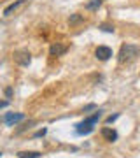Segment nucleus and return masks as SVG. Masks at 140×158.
Here are the masks:
<instances>
[{
  "label": "nucleus",
  "mask_w": 140,
  "mask_h": 158,
  "mask_svg": "<svg viewBox=\"0 0 140 158\" xmlns=\"http://www.w3.org/2000/svg\"><path fill=\"white\" fill-rule=\"evenodd\" d=\"M102 118V111L98 109L93 116H90V118H86L84 121H81V123L75 125V130H77L79 135H86V134H91L93 132V128H95V125L98 123V119Z\"/></svg>",
  "instance_id": "f257e3e1"
},
{
  "label": "nucleus",
  "mask_w": 140,
  "mask_h": 158,
  "mask_svg": "<svg viewBox=\"0 0 140 158\" xmlns=\"http://www.w3.org/2000/svg\"><path fill=\"white\" fill-rule=\"evenodd\" d=\"M140 53V48L135 44H123L121 46V49H119V55H118V60L119 63H128L131 62V60H135V58L138 56Z\"/></svg>",
  "instance_id": "f03ea898"
},
{
  "label": "nucleus",
  "mask_w": 140,
  "mask_h": 158,
  "mask_svg": "<svg viewBox=\"0 0 140 158\" xmlns=\"http://www.w3.org/2000/svg\"><path fill=\"white\" fill-rule=\"evenodd\" d=\"M12 58H14V62H16L18 65H21V67H28V65H30V62H32V55H30L26 49L16 51V53L12 55Z\"/></svg>",
  "instance_id": "7ed1b4c3"
},
{
  "label": "nucleus",
  "mask_w": 140,
  "mask_h": 158,
  "mask_svg": "<svg viewBox=\"0 0 140 158\" xmlns=\"http://www.w3.org/2000/svg\"><path fill=\"white\" fill-rule=\"evenodd\" d=\"M25 119V114L23 113H7L4 118H2V121L6 125H9V127H12V125L19 123V121H23Z\"/></svg>",
  "instance_id": "20e7f679"
},
{
  "label": "nucleus",
  "mask_w": 140,
  "mask_h": 158,
  "mask_svg": "<svg viewBox=\"0 0 140 158\" xmlns=\"http://www.w3.org/2000/svg\"><path fill=\"white\" fill-rule=\"evenodd\" d=\"M68 49L67 44H62V42H54V44H51L49 48V55L51 56H62V55H65Z\"/></svg>",
  "instance_id": "39448f33"
},
{
  "label": "nucleus",
  "mask_w": 140,
  "mask_h": 158,
  "mask_svg": "<svg viewBox=\"0 0 140 158\" xmlns=\"http://www.w3.org/2000/svg\"><path fill=\"white\" fill-rule=\"evenodd\" d=\"M95 56L98 58V60H102V62H105V60H109V58L112 56V49L107 48V46H98L96 51H95Z\"/></svg>",
  "instance_id": "423d86ee"
},
{
  "label": "nucleus",
  "mask_w": 140,
  "mask_h": 158,
  "mask_svg": "<svg viewBox=\"0 0 140 158\" xmlns=\"http://www.w3.org/2000/svg\"><path fill=\"white\" fill-rule=\"evenodd\" d=\"M102 137H103L105 141H109V142H116L118 141V132H116L114 128L105 127V128H102Z\"/></svg>",
  "instance_id": "0eeeda50"
},
{
  "label": "nucleus",
  "mask_w": 140,
  "mask_h": 158,
  "mask_svg": "<svg viewBox=\"0 0 140 158\" xmlns=\"http://www.w3.org/2000/svg\"><path fill=\"white\" fill-rule=\"evenodd\" d=\"M23 4H25V0H16L14 4H11L9 7H6V11H4V16H11L12 12L16 11V9H18L19 6H23Z\"/></svg>",
  "instance_id": "6e6552de"
},
{
  "label": "nucleus",
  "mask_w": 140,
  "mask_h": 158,
  "mask_svg": "<svg viewBox=\"0 0 140 158\" xmlns=\"http://www.w3.org/2000/svg\"><path fill=\"white\" fill-rule=\"evenodd\" d=\"M18 156L19 158H40V153L39 151H19Z\"/></svg>",
  "instance_id": "1a4fd4ad"
},
{
  "label": "nucleus",
  "mask_w": 140,
  "mask_h": 158,
  "mask_svg": "<svg viewBox=\"0 0 140 158\" xmlns=\"http://www.w3.org/2000/svg\"><path fill=\"white\" fill-rule=\"evenodd\" d=\"M100 6H102V0H91V2H88L84 7H86L88 11H96Z\"/></svg>",
  "instance_id": "9d476101"
},
{
  "label": "nucleus",
  "mask_w": 140,
  "mask_h": 158,
  "mask_svg": "<svg viewBox=\"0 0 140 158\" xmlns=\"http://www.w3.org/2000/svg\"><path fill=\"white\" fill-rule=\"evenodd\" d=\"M81 21H82V16H79V14H72L70 19H68L70 25H77V23H81Z\"/></svg>",
  "instance_id": "9b49d317"
},
{
  "label": "nucleus",
  "mask_w": 140,
  "mask_h": 158,
  "mask_svg": "<svg viewBox=\"0 0 140 158\" xmlns=\"http://www.w3.org/2000/svg\"><path fill=\"white\" fill-rule=\"evenodd\" d=\"M100 28L103 30V32H110V34L114 32V27H112V25H102Z\"/></svg>",
  "instance_id": "f8f14e48"
},
{
  "label": "nucleus",
  "mask_w": 140,
  "mask_h": 158,
  "mask_svg": "<svg viewBox=\"0 0 140 158\" xmlns=\"http://www.w3.org/2000/svg\"><path fill=\"white\" fill-rule=\"evenodd\" d=\"M119 118V114H114V116H109V118H107V125H110V123H114V121H116V119Z\"/></svg>",
  "instance_id": "ddd939ff"
},
{
  "label": "nucleus",
  "mask_w": 140,
  "mask_h": 158,
  "mask_svg": "<svg viewBox=\"0 0 140 158\" xmlns=\"http://www.w3.org/2000/svg\"><path fill=\"white\" fill-rule=\"evenodd\" d=\"M46 132H47V130H46V128L39 130V132H37V134H35V137H42V135H46Z\"/></svg>",
  "instance_id": "4468645a"
},
{
  "label": "nucleus",
  "mask_w": 140,
  "mask_h": 158,
  "mask_svg": "<svg viewBox=\"0 0 140 158\" xmlns=\"http://www.w3.org/2000/svg\"><path fill=\"white\" fill-rule=\"evenodd\" d=\"M91 109H95V104H90V106H86V107H84V113H88V111H91Z\"/></svg>",
  "instance_id": "2eb2a0df"
},
{
  "label": "nucleus",
  "mask_w": 140,
  "mask_h": 158,
  "mask_svg": "<svg viewBox=\"0 0 140 158\" xmlns=\"http://www.w3.org/2000/svg\"><path fill=\"white\" fill-rule=\"evenodd\" d=\"M7 106H9V102H7V100H0V109H2V107H7Z\"/></svg>",
  "instance_id": "dca6fc26"
},
{
  "label": "nucleus",
  "mask_w": 140,
  "mask_h": 158,
  "mask_svg": "<svg viewBox=\"0 0 140 158\" xmlns=\"http://www.w3.org/2000/svg\"><path fill=\"white\" fill-rule=\"evenodd\" d=\"M6 95H7V97L12 95V88H7V90H6Z\"/></svg>",
  "instance_id": "f3484780"
},
{
  "label": "nucleus",
  "mask_w": 140,
  "mask_h": 158,
  "mask_svg": "<svg viewBox=\"0 0 140 158\" xmlns=\"http://www.w3.org/2000/svg\"><path fill=\"white\" fill-rule=\"evenodd\" d=\"M0 156H2V153H0Z\"/></svg>",
  "instance_id": "a211bd4d"
}]
</instances>
